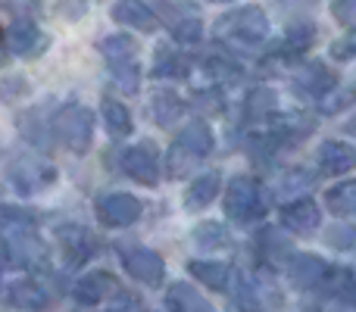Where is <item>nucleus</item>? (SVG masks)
<instances>
[{
  "mask_svg": "<svg viewBox=\"0 0 356 312\" xmlns=\"http://www.w3.org/2000/svg\"><path fill=\"white\" fill-rule=\"evenodd\" d=\"M356 13V0H338V16H353Z\"/></svg>",
  "mask_w": 356,
  "mask_h": 312,
  "instance_id": "20e7f679",
  "label": "nucleus"
},
{
  "mask_svg": "<svg viewBox=\"0 0 356 312\" xmlns=\"http://www.w3.org/2000/svg\"><path fill=\"white\" fill-rule=\"evenodd\" d=\"M0 247H3V244H0ZM3 259H6V256H0V263H3Z\"/></svg>",
  "mask_w": 356,
  "mask_h": 312,
  "instance_id": "39448f33",
  "label": "nucleus"
},
{
  "mask_svg": "<svg viewBox=\"0 0 356 312\" xmlns=\"http://www.w3.org/2000/svg\"><path fill=\"white\" fill-rule=\"evenodd\" d=\"M13 300H16L19 306H41L44 297L38 294V288H31V284H16V290H13Z\"/></svg>",
  "mask_w": 356,
  "mask_h": 312,
  "instance_id": "7ed1b4c3",
  "label": "nucleus"
},
{
  "mask_svg": "<svg viewBox=\"0 0 356 312\" xmlns=\"http://www.w3.org/2000/svg\"><path fill=\"white\" fill-rule=\"evenodd\" d=\"M6 41H10V47L16 54H31L41 44V35H38V28L31 22H16L10 28V35H6Z\"/></svg>",
  "mask_w": 356,
  "mask_h": 312,
  "instance_id": "f257e3e1",
  "label": "nucleus"
},
{
  "mask_svg": "<svg viewBox=\"0 0 356 312\" xmlns=\"http://www.w3.org/2000/svg\"><path fill=\"white\" fill-rule=\"evenodd\" d=\"M116 19L119 22H131V25H144V28H147L154 16H150V10L141 0H122V3L116 6Z\"/></svg>",
  "mask_w": 356,
  "mask_h": 312,
  "instance_id": "f03ea898",
  "label": "nucleus"
}]
</instances>
